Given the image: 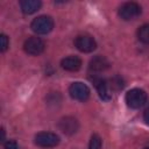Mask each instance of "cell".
<instances>
[{
	"label": "cell",
	"instance_id": "13",
	"mask_svg": "<svg viewBox=\"0 0 149 149\" xmlns=\"http://www.w3.org/2000/svg\"><path fill=\"white\" fill-rule=\"evenodd\" d=\"M137 37L142 43L149 44V23L143 24L137 30Z\"/></svg>",
	"mask_w": 149,
	"mask_h": 149
},
{
	"label": "cell",
	"instance_id": "5",
	"mask_svg": "<svg viewBox=\"0 0 149 149\" xmlns=\"http://www.w3.org/2000/svg\"><path fill=\"white\" fill-rule=\"evenodd\" d=\"M69 93H70L71 98H73L74 100L85 101L90 97V88L86 84L80 83V81H76V83H72L70 85Z\"/></svg>",
	"mask_w": 149,
	"mask_h": 149
},
{
	"label": "cell",
	"instance_id": "8",
	"mask_svg": "<svg viewBox=\"0 0 149 149\" xmlns=\"http://www.w3.org/2000/svg\"><path fill=\"white\" fill-rule=\"evenodd\" d=\"M58 127L59 129L66 134V135H72L74 134L78 128H79V123L77 121V119L72 118V116H65V118H62L58 122Z\"/></svg>",
	"mask_w": 149,
	"mask_h": 149
},
{
	"label": "cell",
	"instance_id": "7",
	"mask_svg": "<svg viewBox=\"0 0 149 149\" xmlns=\"http://www.w3.org/2000/svg\"><path fill=\"white\" fill-rule=\"evenodd\" d=\"M74 47L81 52H91L97 48V43L88 35H79L74 40Z\"/></svg>",
	"mask_w": 149,
	"mask_h": 149
},
{
	"label": "cell",
	"instance_id": "19",
	"mask_svg": "<svg viewBox=\"0 0 149 149\" xmlns=\"http://www.w3.org/2000/svg\"><path fill=\"white\" fill-rule=\"evenodd\" d=\"M1 133H2V136H1V141H5V129H3V128L1 129Z\"/></svg>",
	"mask_w": 149,
	"mask_h": 149
},
{
	"label": "cell",
	"instance_id": "4",
	"mask_svg": "<svg viewBox=\"0 0 149 149\" xmlns=\"http://www.w3.org/2000/svg\"><path fill=\"white\" fill-rule=\"evenodd\" d=\"M59 143V137L55 133L50 132H41L35 135V144L42 148H51L56 147Z\"/></svg>",
	"mask_w": 149,
	"mask_h": 149
},
{
	"label": "cell",
	"instance_id": "3",
	"mask_svg": "<svg viewBox=\"0 0 149 149\" xmlns=\"http://www.w3.org/2000/svg\"><path fill=\"white\" fill-rule=\"evenodd\" d=\"M142 9L141 6L136 2H126L123 3L120 9H119V16L125 20V21H129V20H134L137 16H140Z\"/></svg>",
	"mask_w": 149,
	"mask_h": 149
},
{
	"label": "cell",
	"instance_id": "16",
	"mask_svg": "<svg viewBox=\"0 0 149 149\" xmlns=\"http://www.w3.org/2000/svg\"><path fill=\"white\" fill-rule=\"evenodd\" d=\"M0 41H1V51H6L7 50V48H8V44H9V41H8V37L5 35V34H1V36H0Z\"/></svg>",
	"mask_w": 149,
	"mask_h": 149
},
{
	"label": "cell",
	"instance_id": "20",
	"mask_svg": "<svg viewBox=\"0 0 149 149\" xmlns=\"http://www.w3.org/2000/svg\"><path fill=\"white\" fill-rule=\"evenodd\" d=\"M143 149H149V147H147V148H143Z\"/></svg>",
	"mask_w": 149,
	"mask_h": 149
},
{
	"label": "cell",
	"instance_id": "11",
	"mask_svg": "<svg viewBox=\"0 0 149 149\" xmlns=\"http://www.w3.org/2000/svg\"><path fill=\"white\" fill-rule=\"evenodd\" d=\"M108 66H109V62L104 56H95V57H93L90 61V64H88V69L91 71H94V72L104 71Z\"/></svg>",
	"mask_w": 149,
	"mask_h": 149
},
{
	"label": "cell",
	"instance_id": "9",
	"mask_svg": "<svg viewBox=\"0 0 149 149\" xmlns=\"http://www.w3.org/2000/svg\"><path fill=\"white\" fill-rule=\"evenodd\" d=\"M92 81H93V84L95 85V88H97V91H98V93H99V97H100L102 100H106V101L109 100V99H111V93H109V90H108V84H107V81H106L105 79L98 78V77L93 78Z\"/></svg>",
	"mask_w": 149,
	"mask_h": 149
},
{
	"label": "cell",
	"instance_id": "18",
	"mask_svg": "<svg viewBox=\"0 0 149 149\" xmlns=\"http://www.w3.org/2000/svg\"><path fill=\"white\" fill-rule=\"evenodd\" d=\"M143 119H144V121L149 125V107L144 111V114H143Z\"/></svg>",
	"mask_w": 149,
	"mask_h": 149
},
{
	"label": "cell",
	"instance_id": "12",
	"mask_svg": "<svg viewBox=\"0 0 149 149\" xmlns=\"http://www.w3.org/2000/svg\"><path fill=\"white\" fill-rule=\"evenodd\" d=\"M41 1L38 0H22L20 2V7L21 10L24 14H33L35 12H37L41 7Z\"/></svg>",
	"mask_w": 149,
	"mask_h": 149
},
{
	"label": "cell",
	"instance_id": "2",
	"mask_svg": "<svg viewBox=\"0 0 149 149\" xmlns=\"http://www.w3.org/2000/svg\"><path fill=\"white\" fill-rule=\"evenodd\" d=\"M30 28L36 34H42V35L43 34H48L54 28V20L48 15L37 16L31 21Z\"/></svg>",
	"mask_w": 149,
	"mask_h": 149
},
{
	"label": "cell",
	"instance_id": "15",
	"mask_svg": "<svg viewBox=\"0 0 149 149\" xmlns=\"http://www.w3.org/2000/svg\"><path fill=\"white\" fill-rule=\"evenodd\" d=\"M109 86H111L112 88L120 90V88L123 87V81H122V79H121L120 77H114V78L111 79V84H109Z\"/></svg>",
	"mask_w": 149,
	"mask_h": 149
},
{
	"label": "cell",
	"instance_id": "14",
	"mask_svg": "<svg viewBox=\"0 0 149 149\" xmlns=\"http://www.w3.org/2000/svg\"><path fill=\"white\" fill-rule=\"evenodd\" d=\"M102 141L98 134H93L91 136L90 143H88V149H101Z\"/></svg>",
	"mask_w": 149,
	"mask_h": 149
},
{
	"label": "cell",
	"instance_id": "1",
	"mask_svg": "<svg viewBox=\"0 0 149 149\" xmlns=\"http://www.w3.org/2000/svg\"><path fill=\"white\" fill-rule=\"evenodd\" d=\"M126 102L130 108H140L147 102V93L141 88H132L126 93Z\"/></svg>",
	"mask_w": 149,
	"mask_h": 149
},
{
	"label": "cell",
	"instance_id": "6",
	"mask_svg": "<svg viewBox=\"0 0 149 149\" xmlns=\"http://www.w3.org/2000/svg\"><path fill=\"white\" fill-rule=\"evenodd\" d=\"M44 47H45L44 42L37 36L28 37L24 41V44H23L24 51L29 55H33V56H37V55L42 54L43 50H44Z\"/></svg>",
	"mask_w": 149,
	"mask_h": 149
},
{
	"label": "cell",
	"instance_id": "10",
	"mask_svg": "<svg viewBox=\"0 0 149 149\" xmlns=\"http://www.w3.org/2000/svg\"><path fill=\"white\" fill-rule=\"evenodd\" d=\"M61 66L66 71L74 72L81 68V61L77 56H69V57H65L62 59Z\"/></svg>",
	"mask_w": 149,
	"mask_h": 149
},
{
	"label": "cell",
	"instance_id": "17",
	"mask_svg": "<svg viewBox=\"0 0 149 149\" xmlns=\"http://www.w3.org/2000/svg\"><path fill=\"white\" fill-rule=\"evenodd\" d=\"M3 147H5V149H20L19 146H17V143L15 141H13V140L6 141L5 144H3Z\"/></svg>",
	"mask_w": 149,
	"mask_h": 149
}]
</instances>
